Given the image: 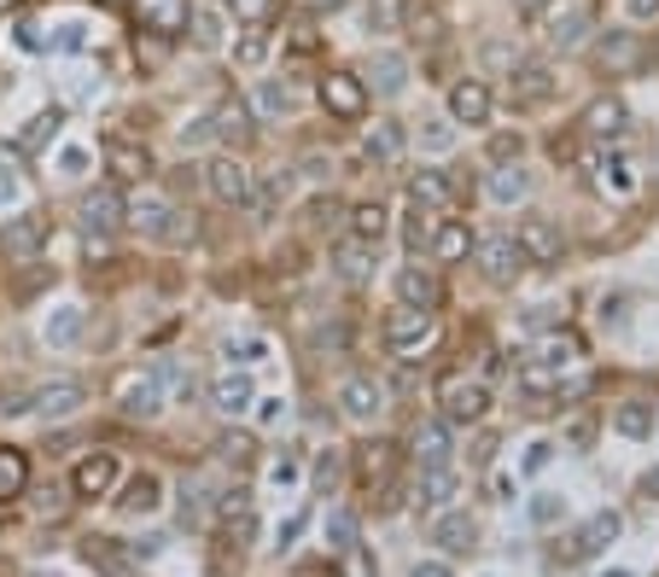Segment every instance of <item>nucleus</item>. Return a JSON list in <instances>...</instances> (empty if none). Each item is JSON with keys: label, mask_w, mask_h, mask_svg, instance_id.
<instances>
[{"label": "nucleus", "mask_w": 659, "mask_h": 577, "mask_svg": "<svg viewBox=\"0 0 659 577\" xmlns=\"http://www.w3.org/2000/svg\"><path fill=\"white\" fill-rule=\"evenodd\" d=\"M106 391H111L117 415H129V420H152L163 408V374L158 367H140V362H123Z\"/></svg>", "instance_id": "nucleus-1"}, {"label": "nucleus", "mask_w": 659, "mask_h": 577, "mask_svg": "<svg viewBox=\"0 0 659 577\" xmlns=\"http://www.w3.org/2000/svg\"><path fill=\"white\" fill-rule=\"evenodd\" d=\"M129 222L140 228V239H158V245H193L199 239V222L193 211H181V204L147 193L140 204H129Z\"/></svg>", "instance_id": "nucleus-2"}, {"label": "nucleus", "mask_w": 659, "mask_h": 577, "mask_svg": "<svg viewBox=\"0 0 659 577\" xmlns=\"http://www.w3.org/2000/svg\"><path fill=\"white\" fill-rule=\"evenodd\" d=\"M432 403H438V415L449 426H479L490 415V385L485 380H467V374H438Z\"/></svg>", "instance_id": "nucleus-3"}, {"label": "nucleus", "mask_w": 659, "mask_h": 577, "mask_svg": "<svg viewBox=\"0 0 659 577\" xmlns=\"http://www.w3.org/2000/svg\"><path fill=\"white\" fill-rule=\"evenodd\" d=\"M380 339H385V350L397 362H415L421 350H432V339H438V309H391L385 316V327H380Z\"/></svg>", "instance_id": "nucleus-4"}, {"label": "nucleus", "mask_w": 659, "mask_h": 577, "mask_svg": "<svg viewBox=\"0 0 659 577\" xmlns=\"http://www.w3.org/2000/svg\"><path fill=\"white\" fill-rule=\"evenodd\" d=\"M316 99H321V111L333 117V122H362L368 106H374V94H368L362 71H321Z\"/></svg>", "instance_id": "nucleus-5"}, {"label": "nucleus", "mask_w": 659, "mask_h": 577, "mask_svg": "<svg viewBox=\"0 0 659 577\" xmlns=\"http://www.w3.org/2000/svg\"><path fill=\"white\" fill-rule=\"evenodd\" d=\"M204 188H211L216 204H228V211H245V204H252L257 175L245 170V158H240V152H222V158L204 163Z\"/></svg>", "instance_id": "nucleus-6"}, {"label": "nucleus", "mask_w": 659, "mask_h": 577, "mask_svg": "<svg viewBox=\"0 0 659 577\" xmlns=\"http://www.w3.org/2000/svg\"><path fill=\"white\" fill-rule=\"evenodd\" d=\"M123 222H129V204H123L117 188H94V193H82V199H76V228L88 234V239L117 234Z\"/></svg>", "instance_id": "nucleus-7"}, {"label": "nucleus", "mask_w": 659, "mask_h": 577, "mask_svg": "<svg viewBox=\"0 0 659 577\" xmlns=\"http://www.w3.org/2000/svg\"><path fill=\"white\" fill-rule=\"evenodd\" d=\"M554 88H561V76H554L543 58H520V65L508 71V99H513V111H538V106H549Z\"/></svg>", "instance_id": "nucleus-8"}, {"label": "nucleus", "mask_w": 659, "mask_h": 577, "mask_svg": "<svg viewBox=\"0 0 659 577\" xmlns=\"http://www.w3.org/2000/svg\"><path fill=\"white\" fill-rule=\"evenodd\" d=\"M129 12H135V24L158 41H181L193 24V0H129Z\"/></svg>", "instance_id": "nucleus-9"}, {"label": "nucleus", "mask_w": 659, "mask_h": 577, "mask_svg": "<svg viewBox=\"0 0 659 577\" xmlns=\"http://www.w3.org/2000/svg\"><path fill=\"white\" fill-rule=\"evenodd\" d=\"M47 234H53L47 211H24V216H12L7 228H0V257H7V263H30L35 252H47Z\"/></svg>", "instance_id": "nucleus-10"}, {"label": "nucleus", "mask_w": 659, "mask_h": 577, "mask_svg": "<svg viewBox=\"0 0 659 577\" xmlns=\"http://www.w3.org/2000/svg\"><path fill=\"white\" fill-rule=\"evenodd\" d=\"M449 122H461V129H485L490 111H497V94H490V82L479 76H461V82H449Z\"/></svg>", "instance_id": "nucleus-11"}, {"label": "nucleus", "mask_w": 659, "mask_h": 577, "mask_svg": "<svg viewBox=\"0 0 659 577\" xmlns=\"http://www.w3.org/2000/svg\"><path fill=\"white\" fill-rule=\"evenodd\" d=\"M385 408H391V403H385V385H380L374 374H350V380L339 385V415H344V420L374 426Z\"/></svg>", "instance_id": "nucleus-12"}, {"label": "nucleus", "mask_w": 659, "mask_h": 577, "mask_svg": "<svg viewBox=\"0 0 659 577\" xmlns=\"http://www.w3.org/2000/svg\"><path fill=\"white\" fill-rule=\"evenodd\" d=\"M595 30V0H566L561 12H549V47L554 53H578Z\"/></svg>", "instance_id": "nucleus-13"}, {"label": "nucleus", "mask_w": 659, "mask_h": 577, "mask_svg": "<svg viewBox=\"0 0 659 577\" xmlns=\"http://www.w3.org/2000/svg\"><path fill=\"white\" fill-rule=\"evenodd\" d=\"M472 257H479L485 280H497V286L520 280V269H525V252L513 245V234H485V239H472Z\"/></svg>", "instance_id": "nucleus-14"}, {"label": "nucleus", "mask_w": 659, "mask_h": 577, "mask_svg": "<svg viewBox=\"0 0 659 577\" xmlns=\"http://www.w3.org/2000/svg\"><path fill=\"white\" fill-rule=\"evenodd\" d=\"M99 158H106V170L117 181H147L158 170V158L140 147V140H129V135H106V140H99Z\"/></svg>", "instance_id": "nucleus-15"}, {"label": "nucleus", "mask_w": 659, "mask_h": 577, "mask_svg": "<svg viewBox=\"0 0 659 577\" xmlns=\"http://www.w3.org/2000/svg\"><path fill=\"white\" fill-rule=\"evenodd\" d=\"M513 245H520L525 263H538V269L561 263V228H554L549 216H520L513 222Z\"/></svg>", "instance_id": "nucleus-16"}, {"label": "nucleus", "mask_w": 659, "mask_h": 577, "mask_svg": "<svg viewBox=\"0 0 659 577\" xmlns=\"http://www.w3.org/2000/svg\"><path fill=\"white\" fill-rule=\"evenodd\" d=\"M275 41H280L275 18H252V24H240L234 30V65L240 71H263V65H269V53H275Z\"/></svg>", "instance_id": "nucleus-17"}, {"label": "nucleus", "mask_w": 659, "mask_h": 577, "mask_svg": "<svg viewBox=\"0 0 659 577\" xmlns=\"http://www.w3.org/2000/svg\"><path fill=\"white\" fill-rule=\"evenodd\" d=\"M204 397H211V408L216 415H245V408L257 403V385H252V374H240V367H222V374L204 385Z\"/></svg>", "instance_id": "nucleus-18"}, {"label": "nucleus", "mask_w": 659, "mask_h": 577, "mask_svg": "<svg viewBox=\"0 0 659 577\" xmlns=\"http://www.w3.org/2000/svg\"><path fill=\"white\" fill-rule=\"evenodd\" d=\"M578 129H584L589 140H625V129H630L625 99H613V94L589 99V106H584V117H578Z\"/></svg>", "instance_id": "nucleus-19"}, {"label": "nucleus", "mask_w": 659, "mask_h": 577, "mask_svg": "<svg viewBox=\"0 0 659 577\" xmlns=\"http://www.w3.org/2000/svg\"><path fill=\"white\" fill-rule=\"evenodd\" d=\"M403 147H408V135H403V122H391V117L362 129V158L374 163V170H391V163L403 158Z\"/></svg>", "instance_id": "nucleus-20"}, {"label": "nucleus", "mask_w": 659, "mask_h": 577, "mask_svg": "<svg viewBox=\"0 0 659 577\" xmlns=\"http://www.w3.org/2000/svg\"><path fill=\"white\" fill-rule=\"evenodd\" d=\"M408 199L426 204V211H456L461 188H456V175H444V170H415L408 175Z\"/></svg>", "instance_id": "nucleus-21"}, {"label": "nucleus", "mask_w": 659, "mask_h": 577, "mask_svg": "<svg viewBox=\"0 0 659 577\" xmlns=\"http://www.w3.org/2000/svg\"><path fill=\"white\" fill-rule=\"evenodd\" d=\"M397 303H408V309H438V303H444V280L432 275V269H421V263H403V269H397Z\"/></svg>", "instance_id": "nucleus-22"}, {"label": "nucleus", "mask_w": 659, "mask_h": 577, "mask_svg": "<svg viewBox=\"0 0 659 577\" xmlns=\"http://www.w3.org/2000/svg\"><path fill=\"white\" fill-rule=\"evenodd\" d=\"M595 65H602L607 76L642 65V41H636V30H607L602 41H595Z\"/></svg>", "instance_id": "nucleus-23"}, {"label": "nucleus", "mask_w": 659, "mask_h": 577, "mask_svg": "<svg viewBox=\"0 0 659 577\" xmlns=\"http://www.w3.org/2000/svg\"><path fill=\"white\" fill-rule=\"evenodd\" d=\"M82 403H88V385H82V380H47L35 391V415L41 420H65V415H76Z\"/></svg>", "instance_id": "nucleus-24"}, {"label": "nucleus", "mask_w": 659, "mask_h": 577, "mask_svg": "<svg viewBox=\"0 0 659 577\" xmlns=\"http://www.w3.org/2000/svg\"><path fill=\"white\" fill-rule=\"evenodd\" d=\"M117 484V461L106 456V449H94V456H82L76 472H71V490L82 502H94V496H106V490Z\"/></svg>", "instance_id": "nucleus-25"}, {"label": "nucleus", "mask_w": 659, "mask_h": 577, "mask_svg": "<svg viewBox=\"0 0 659 577\" xmlns=\"http://www.w3.org/2000/svg\"><path fill=\"white\" fill-rule=\"evenodd\" d=\"M408 456H415L421 467H449V456H456V444H449V420L415 426V438H408Z\"/></svg>", "instance_id": "nucleus-26"}, {"label": "nucleus", "mask_w": 659, "mask_h": 577, "mask_svg": "<svg viewBox=\"0 0 659 577\" xmlns=\"http://www.w3.org/2000/svg\"><path fill=\"white\" fill-rule=\"evenodd\" d=\"M211 122H216V140H222V147H234V152L257 135V117H252V106H245V99H222Z\"/></svg>", "instance_id": "nucleus-27"}, {"label": "nucleus", "mask_w": 659, "mask_h": 577, "mask_svg": "<svg viewBox=\"0 0 659 577\" xmlns=\"http://www.w3.org/2000/svg\"><path fill=\"white\" fill-rule=\"evenodd\" d=\"M426 257H432V263H461V257H472V234H467V222L444 216L438 228H432V239H426Z\"/></svg>", "instance_id": "nucleus-28"}, {"label": "nucleus", "mask_w": 659, "mask_h": 577, "mask_svg": "<svg viewBox=\"0 0 659 577\" xmlns=\"http://www.w3.org/2000/svg\"><path fill=\"white\" fill-rule=\"evenodd\" d=\"M357 472H362V484H368V490H385V484H391V472H397V444H385V438L362 444Z\"/></svg>", "instance_id": "nucleus-29"}, {"label": "nucleus", "mask_w": 659, "mask_h": 577, "mask_svg": "<svg viewBox=\"0 0 659 577\" xmlns=\"http://www.w3.org/2000/svg\"><path fill=\"white\" fill-rule=\"evenodd\" d=\"M333 275H339V280H350V286L368 280V275H374V245L350 234V239L339 245V252H333Z\"/></svg>", "instance_id": "nucleus-30"}, {"label": "nucleus", "mask_w": 659, "mask_h": 577, "mask_svg": "<svg viewBox=\"0 0 659 577\" xmlns=\"http://www.w3.org/2000/svg\"><path fill=\"white\" fill-rule=\"evenodd\" d=\"M403 71H408V58L403 53H380V58H368V71H362V82H368V94H403Z\"/></svg>", "instance_id": "nucleus-31"}, {"label": "nucleus", "mask_w": 659, "mask_h": 577, "mask_svg": "<svg viewBox=\"0 0 659 577\" xmlns=\"http://www.w3.org/2000/svg\"><path fill=\"white\" fill-rule=\"evenodd\" d=\"M152 507H158V472H135V479L123 484V496H117V513H129V520H147Z\"/></svg>", "instance_id": "nucleus-32"}, {"label": "nucleus", "mask_w": 659, "mask_h": 577, "mask_svg": "<svg viewBox=\"0 0 659 577\" xmlns=\"http://www.w3.org/2000/svg\"><path fill=\"white\" fill-rule=\"evenodd\" d=\"M24 490H30V461H24V449L0 444V502H18Z\"/></svg>", "instance_id": "nucleus-33"}, {"label": "nucleus", "mask_w": 659, "mask_h": 577, "mask_svg": "<svg viewBox=\"0 0 659 577\" xmlns=\"http://www.w3.org/2000/svg\"><path fill=\"white\" fill-rule=\"evenodd\" d=\"M472 537H479V531H472L467 513H438V520H432V543L449 548V554H467V548H472Z\"/></svg>", "instance_id": "nucleus-34"}, {"label": "nucleus", "mask_w": 659, "mask_h": 577, "mask_svg": "<svg viewBox=\"0 0 659 577\" xmlns=\"http://www.w3.org/2000/svg\"><path fill=\"white\" fill-rule=\"evenodd\" d=\"M584 356V339L578 333H549L543 344H538V362L549 367V374H561V367H572Z\"/></svg>", "instance_id": "nucleus-35"}, {"label": "nucleus", "mask_w": 659, "mask_h": 577, "mask_svg": "<svg viewBox=\"0 0 659 577\" xmlns=\"http://www.w3.org/2000/svg\"><path fill=\"white\" fill-rule=\"evenodd\" d=\"M362 12H368V30L374 35L408 30V0H362Z\"/></svg>", "instance_id": "nucleus-36"}, {"label": "nucleus", "mask_w": 659, "mask_h": 577, "mask_svg": "<svg viewBox=\"0 0 659 577\" xmlns=\"http://www.w3.org/2000/svg\"><path fill=\"white\" fill-rule=\"evenodd\" d=\"M350 234L368 239V245H380V239L391 234V211H385V204H374V199L357 204V211H350Z\"/></svg>", "instance_id": "nucleus-37"}, {"label": "nucleus", "mask_w": 659, "mask_h": 577, "mask_svg": "<svg viewBox=\"0 0 659 577\" xmlns=\"http://www.w3.org/2000/svg\"><path fill=\"white\" fill-rule=\"evenodd\" d=\"M193 47H204V53H216L222 47V30H228V12L222 7H193Z\"/></svg>", "instance_id": "nucleus-38"}, {"label": "nucleus", "mask_w": 659, "mask_h": 577, "mask_svg": "<svg viewBox=\"0 0 659 577\" xmlns=\"http://www.w3.org/2000/svg\"><path fill=\"white\" fill-rule=\"evenodd\" d=\"M449 496H456V467H426L421 507H426V513H438V507H449Z\"/></svg>", "instance_id": "nucleus-39"}, {"label": "nucleus", "mask_w": 659, "mask_h": 577, "mask_svg": "<svg viewBox=\"0 0 659 577\" xmlns=\"http://www.w3.org/2000/svg\"><path fill=\"white\" fill-rule=\"evenodd\" d=\"M613 431H625V438H653V403H619L613 408Z\"/></svg>", "instance_id": "nucleus-40"}, {"label": "nucleus", "mask_w": 659, "mask_h": 577, "mask_svg": "<svg viewBox=\"0 0 659 577\" xmlns=\"http://www.w3.org/2000/svg\"><path fill=\"white\" fill-rule=\"evenodd\" d=\"M525 193H531V175L520 170V163L490 170V199H497V204H513V199H525Z\"/></svg>", "instance_id": "nucleus-41"}, {"label": "nucleus", "mask_w": 659, "mask_h": 577, "mask_svg": "<svg viewBox=\"0 0 659 577\" xmlns=\"http://www.w3.org/2000/svg\"><path fill=\"white\" fill-rule=\"evenodd\" d=\"M286 193H293V170H269V175H263V188H252V211L269 216Z\"/></svg>", "instance_id": "nucleus-42"}, {"label": "nucleus", "mask_w": 659, "mask_h": 577, "mask_svg": "<svg viewBox=\"0 0 659 577\" xmlns=\"http://www.w3.org/2000/svg\"><path fill=\"white\" fill-rule=\"evenodd\" d=\"M432 228H438V211H426V204H415V211L403 216V245L421 257V252H426V239H432Z\"/></svg>", "instance_id": "nucleus-43"}, {"label": "nucleus", "mask_w": 659, "mask_h": 577, "mask_svg": "<svg viewBox=\"0 0 659 577\" xmlns=\"http://www.w3.org/2000/svg\"><path fill=\"white\" fill-rule=\"evenodd\" d=\"M333 577H380V566H374V554H368L362 543H344V548H339Z\"/></svg>", "instance_id": "nucleus-44"}, {"label": "nucleus", "mask_w": 659, "mask_h": 577, "mask_svg": "<svg viewBox=\"0 0 659 577\" xmlns=\"http://www.w3.org/2000/svg\"><path fill=\"white\" fill-rule=\"evenodd\" d=\"M53 135H59V111H41V117H30V129L18 135L12 147L18 152H41V140H53Z\"/></svg>", "instance_id": "nucleus-45"}, {"label": "nucleus", "mask_w": 659, "mask_h": 577, "mask_svg": "<svg viewBox=\"0 0 659 577\" xmlns=\"http://www.w3.org/2000/svg\"><path fill=\"white\" fill-rule=\"evenodd\" d=\"M613 531H619V520H613V513H595V520L578 531V554H589V548H602Z\"/></svg>", "instance_id": "nucleus-46"}, {"label": "nucleus", "mask_w": 659, "mask_h": 577, "mask_svg": "<svg viewBox=\"0 0 659 577\" xmlns=\"http://www.w3.org/2000/svg\"><path fill=\"white\" fill-rule=\"evenodd\" d=\"M252 438H245V431H222V438H216V456L222 461H234V467H245V461H252Z\"/></svg>", "instance_id": "nucleus-47"}, {"label": "nucleus", "mask_w": 659, "mask_h": 577, "mask_svg": "<svg viewBox=\"0 0 659 577\" xmlns=\"http://www.w3.org/2000/svg\"><path fill=\"white\" fill-rule=\"evenodd\" d=\"M286 47H293V58H310V53L321 47V35H316V24H310V18H298V24H293V35H286Z\"/></svg>", "instance_id": "nucleus-48"}, {"label": "nucleus", "mask_w": 659, "mask_h": 577, "mask_svg": "<svg viewBox=\"0 0 659 577\" xmlns=\"http://www.w3.org/2000/svg\"><path fill=\"white\" fill-rule=\"evenodd\" d=\"M479 53H485V65H490V71H502V76L520 65V47H508V41H485Z\"/></svg>", "instance_id": "nucleus-49"}, {"label": "nucleus", "mask_w": 659, "mask_h": 577, "mask_svg": "<svg viewBox=\"0 0 659 577\" xmlns=\"http://www.w3.org/2000/svg\"><path fill=\"white\" fill-rule=\"evenodd\" d=\"M630 24H659V0H619Z\"/></svg>", "instance_id": "nucleus-50"}, {"label": "nucleus", "mask_w": 659, "mask_h": 577, "mask_svg": "<svg viewBox=\"0 0 659 577\" xmlns=\"http://www.w3.org/2000/svg\"><path fill=\"white\" fill-rule=\"evenodd\" d=\"M293 106V88L286 82H263V111H286Z\"/></svg>", "instance_id": "nucleus-51"}, {"label": "nucleus", "mask_w": 659, "mask_h": 577, "mask_svg": "<svg viewBox=\"0 0 659 577\" xmlns=\"http://www.w3.org/2000/svg\"><path fill=\"white\" fill-rule=\"evenodd\" d=\"M234 18L252 24V18H275V0H234Z\"/></svg>", "instance_id": "nucleus-52"}, {"label": "nucleus", "mask_w": 659, "mask_h": 577, "mask_svg": "<svg viewBox=\"0 0 659 577\" xmlns=\"http://www.w3.org/2000/svg\"><path fill=\"white\" fill-rule=\"evenodd\" d=\"M339 216H344V211H339V204H333V199H321V204H310V228H339Z\"/></svg>", "instance_id": "nucleus-53"}, {"label": "nucleus", "mask_w": 659, "mask_h": 577, "mask_svg": "<svg viewBox=\"0 0 659 577\" xmlns=\"http://www.w3.org/2000/svg\"><path fill=\"white\" fill-rule=\"evenodd\" d=\"M554 0H513V12H520V24H543Z\"/></svg>", "instance_id": "nucleus-54"}, {"label": "nucleus", "mask_w": 659, "mask_h": 577, "mask_svg": "<svg viewBox=\"0 0 659 577\" xmlns=\"http://www.w3.org/2000/svg\"><path fill=\"white\" fill-rule=\"evenodd\" d=\"M490 158H520V135H497L490 140Z\"/></svg>", "instance_id": "nucleus-55"}, {"label": "nucleus", "mask_w": 659, "mask_h": 577, "mask_svg": "<svg viewBox=\"0 0 659 577\" xmlns=\"http://www.w3.org/2000/svg\"><path fill=\"white\" fill-rule=\"evenodd\" d=\"M408 577H456V571H449L444 560H421L415 571H408Z\"/></svg>", "instance_id": "nucleus-56"}, {"label": "nucleus", "mask_w": 659, "mask_h": 577, "mask_svg": "<svg viewBox=\"0 0 659 577\" xmlns=\"http://www.w3.org/2000/svg\"><path fill=\"white\" fill-rule=\"evenodd\" d=\"M333 472H339V461H333V456H321V461H316V484L327 490V484H333Z\"/></svg>", "instance_id": "nucleus-57"}, {"label": "nucleus", "mask_w": 659, "mask_h": 577, "mask_svg": "<svg viewBox=\"0 0 659 577\" xmlns=\"http://www.w3.org/2000/svg\"><path fill=\"white\" fill-rule=\"evenodd\" d=\"M426 147H432V152L449 147V129H444V122H438V129H426Z\"/></svg>", "instance_id": "nucleus-58"}, {"label": "nucleus", "mask_w": 659, "mask_h": 577, "mask_svg": "<svg viewBox=\"0 0 659 577\" xmlns=\"http://www.w3.org/2000/svg\"><path fill=\"white\" fill-rule=\"evenodd\" d=\"M333 7H344V0H310V12H333Z\"/></svg>", "instance_id": "nucleus-59"}, {"label": "nucleus", "mask_w": 659, "mask_h": 577, "mask_svg": "<svg viewBox=\"0 0 659 577\" xmlns=\"http://www.w3.org/2000/svg\"><path fill=\"white\" fill-rule=\"evenodd\" d=\"M648 490H659V472H653V479H648Z\"/></svg>", "instance_id": "nucleus-60"}]
</instances>
